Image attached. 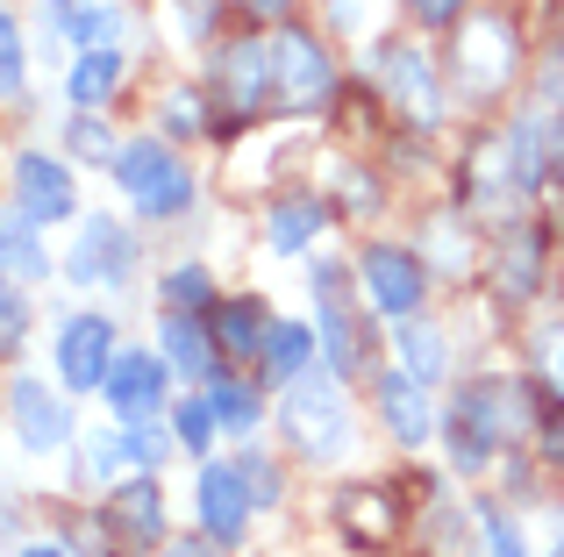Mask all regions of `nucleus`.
<instances>
[{
    "mask_svg": "<svg viewBox=\"0 0 564 557\" xmlns=\"http://www.w3.org/2000/svg\"><path fill=\"white\" fill-rule=\"evenodd\" d=\"M536 436V379H471L451 401V458L457 472H486L494 444Z\"/></svg>",
    "mask_w": 564,
    "mask_h": 557,
    "instance_id": "f257e3e1",
    "label": "nucleus"
},
{
    "mask_svg": "<svg viewBox=\"0 0 564 557\" xmlns=\"http://www.w3.org/2000/svg\"><path fill=\"white\" fill-rule=\"evenodd\" d=\"M115 186H122V200L143 215V222H172V215H186L193 200H200L186 157L172 151L165 136H129L122 157H115Z\"/></svg>",
    "mask_w": 564,
    "mask_h": 557,
    "instance_id": "f03ea898",
    "label": "nucleus"
},
{
    "mask_svg": "<svg viewBox=\"0 0 564 557\" xmlns=\"http://www.w3.org/2000/svg\"><path fill=\"white\" fill-rule=\"evenodd\" d=\"M279 422H286L293 450H301L307 465H329L350 450V401H344V372H301L286 386V407H279Z\"/></svg>",
    "mask_w": 564,
    "mask_h": 557,
    "instance_id": "7ed1b4c3",
    "label": "nucleus"
},
{
    "mask_svg": "<svg viewBox=\"0 0 564 557\" xmlns=\"http://www.w3.org/2000/svg\"><path fill=\"white\" fill-rule=\"evenodd\" d=\"M457 94L471 100V108H486V100H500L514 86V72H522V29L508 22V14H479V22H457Z\"/></svg>",
    "mask_w": 564,
    "mask_h": 557,
    "instance_id": "20e7f679",
    "label": "nucleus"
},
{
    "mask_svg": "<svg viewBox=\"0 0 564 557\" xmlns=\"http://www.w3.org/2000/svg\"><path fill=\"white\" fill-rule=\"evenodd\" d=\"M272 57H279V108H329L336 100V57L315 29H272Z\"/></svg>",
    "mask_w": 564,
    "mask_h": 557,
    "instance_id": "39448f33",
    "label": "nucleus"
},
{
    "mask_svg": "<svg viewBox=\"0 0 564 557\" xmlns=\"http://www.w3.org/2000/svg\"><path fill=\"white\" fill-rule=\"evenodd\" d=\"M336 286H344V265H336V258H315V329H322V358H329V372L358 379L365 364H372V329L350 315V301Z\"/></svg>",
    "mask_w": 564,
    "mask_h": 557,
    "instance_id": "423d86ee",
    "label": "nucleus"
},
{
    "mask_svg": "<svg viewBox=\"0 0 564 557\" xmlns=\"http://www.w3.org/2000/svg\"><path fill=\"white\" fill-rule=\"evenodd\" d=\"M365 65L379 72V86L400 100V114H408L414 129H436L443 122V79H436V65H429L422 43H372Z\"/></svg>",
    "mask_w": 564,
    "mask_h": 557,
    "instance_id": "0eeeda50",
    "label": "nucleus"
},
{
    "mask_svg": "<svg viewBox=\"0 0 564 557\" xmlns=\"http://www.w3.org/2000/svg\"><path fill=\"white\" fill-rule=\"evenodd\" d=\"M358 278H365V293H372V307L386 321L422 315V301H429V265H422V251H408V243H365Z\"/></svg>",
    "mask_w": 564,
    "mask_h": 557,
    "instance_id": "6e6552de",
    "label": "nucleus"
},
{
    "mask_svg": "<svg viewBox=\"0 0 564 557\" xmlns=\"http://www.w3.org/2000/svg\"><path fill=\"white\" fill-rule=\"evenodd\" d=\"M51 364H57V386L65 393H100L108 372H115V321L94 315V307H86V315H65Z\"/></svg>",
    "mask_w": 564,
    "mask_h": 557,
    "instance_id": "1a4fd4ad",
    "label": "nucleus"
},
{
    "mask_svg": "<svg viewBox=\"0 0 564 557\" xmlns=\"http://www.w3.org/2000/svg\"><path fill=\"white\" fill-rule=\"evenodd\" d=\"M250 507H258V493H250L243 465L207 458L200 479H193V515H200V529L229 550V544H243V536H250Z\"/></svg>",
    "mask_w": 564,
    "mask_h": 557,
    "instance_id": "9d476101",
    "label": "nucleus"
},
{
    "mask_svg": "<svg viewBox=\"0 0 564 557\" xmlns=\"http://www.w3.org/2000/svg\"><path fill=\"white\" fill-rule=\"evenodd\" d=\"M215 94L229 100V114H264L279 100V57L264 36H236L215 57Z\"/></svg>",
    "mask_w": 564,
    "mask_h": 557,
    "instance_id": "9b49d317",
    "label": "nucleus"
},
{
    "mask_svg": "<svg viewBox=\"0 0 564 557\" xmlns=\"http://www.w3.org/2000/svg\"><path fill=\"white\" fill-rule=\"evenodd\" d=\"M79 237L86 243L65 258V272L79 278V286H129V278H137V237H129L115 215H86Z\"/></svg>",
    "mask_w": 564,
    "mask_h": 557,
    "instance_id": "f8f14e48",
    "label": "nucleus"
},
{
    "mask_svg": "<svg viewBox=\"0 0 564 557\" xmlns=\"http://www.w3.org/2000/svg\"><path fill=\"white\" fill-rule=\"evenodd\" d=\"M8 179H14V208H22L29 222H72V215H79L72 172L57 165V157H43V151H14Z\"/></svg>",
    "mask_w": 564,
    "mask_h": 557,
    "instance_id": "ddd939ff",
    "label": "nucleus"
},
{
    "mask_svg": "<svg viewBox=\"0 0 564 557\" xmlns=\"http://www.w3.org/2000/svg\"><path fill=\"white\" fill-rule=\"evenodd\" d=\"M165 379H172V358H151V350H115V372H108V407L122 422H158L165 415Z\"/></svg>",
    "mask_w": 564,
    "mask_h": 557,
    "instance_id": "4468645a",
    "label": "nucleus"
},
{
    "mask_svg": "<svg viewBox=\"0 0 564 557\" xmlns=\"http://www.w3.org/2000/svg\"><path fill=\"white\" fill-rule=\"evenodd\" d=\"M158 343H165L172 372H180L186 386H215V379H221V336H215V321H200V315H186V307H172L165 329H158Z\"/></svg>",
    "mask_w": 564,
    "mask_h": 557,
    "instance_id": "2eb2a0df",
    "label": "nucleus"
},
{
    "mask_svg": "<svg viewBox=\"0 0 564 557\" xmlns=\"http://www.w3.org/2000/svg\"><path fill=\"white\" fill-rule=\"evenodd\" d=\"M8 415H14V444L22 450H65L72 444L65 401H57L51 386H36V379H14L8 386Z\"/></svg>",
    "mask_w": 564,
    "mask_h": 557,
    "instance_id": "dca6fc26",
    "label": "nucleus"
},
{
    "mask_svg": "<svg viewBox=\"0 0 564 557\" xmlns=\"http://www.w3.org/2000/svg\"><path fill=\"white\" fill-rule=\"evenodd\" d=\"M108 536L115 544H158L165 536V487L151 472L108 487Z\"/></svg>",
    "mask_w": 564,
    "mask_h": 557,
    "instance_id": "f3484780",
    "label": "nucleus"
},
{
    "mask_svg": "<svg viewBox=\"0 0 564 557\" xmlns=\"http://www.w3.org/2000/svg\"><path fill=\"white\" fill-rule=\"evenodd\" d=\"M379 422L400 450H422L436 436V407H429V386L414 372H386L379 379Z\"/></svg>",
    "mask_w": 564,
    "mask_h": 557,
    "instance_id": "a211bd4d",
    "label": "nucleus"
},
{
    "mask_svg": "<svg viewBox=\"0 0 564 557\" xmlns=\"http://www.w3.org/2000/svg\"><path fill=\"white\" fill-rule=\"evenodd\" d=\"M336 529L350 536V544H393L400 536V501L386 487H344L336 493Z\"/></svg>",
    "mask_w": 564,
    "mask_h": 557,
    "instance_id": "6ab92c4d",
    "label": "nucleus"
},
{
    "mask_svg": "<svg viewBox=\"0 0 564 557\" xmlns=\"http://www.w3.org/2000/svg\"><path fill=\"white\" fill-rule=\"evenodd\" d=\"M508 157H514V179H522V200H536L543 179L557 172V129L543 122V108L508 129Z\"/></svg>",
    "mask_w": 564,
    "mask_h": 557,
    "instance_id": "aec40b11",
    "label": "nucleus"
},
{
    "mask_svg": "<svg viewBox=\"0 0 564 557\" xmlns=\"http://www.w3.org/2000/svg\"><path fill=\"white\" fill-rule=\"evenodd\" d=\"M215 336H221V358H264L272 315H264L258 293H229V301H215Z\"/></svg>",
    "mask_w": 564,
    "mask_h": 557,
    "instance_id": "412c9836",
    "label": "nucleus"
},
{
    "mask_svg": "<svg viewBox=\"0 0 564 557\" xmlns=\"http://www.w3.org/2000/svg\"><path fill=\"white\" fill-rule=\"evenodd\" d=\"M536 278H543V229H514L494 251V293L508 307H522L529 293H536Z\"/></svg>",
    "mask_w": 564,
    "mask_h": 557,
    "instance_id": "4be33fe9",
    "label": "nucleus"
},
{
    "mask_svg": "<svg viewBox=\"0 0 564 557\" xmlns=\"http://www.w3.org/2000/svg\"><path fill=\"white\" fill-rule=\"evenodd\" d=\"M322 222H329V200H322V194H286L272 208V222H264V237H272L279 258H301L307 243L322 237Z\"/></svg>",
    "mask_w": 564,
    "mask_h": 557,
    "instance_id": "5701e85b",
    "label": "nucleus"
},
{
    "mask_svg": "<svg viewBox=\"0 0 564 557\" xmlns=\"http://www.w3.org/2000/svg\"><path fill=\"white\" fill-rule=\"evenodd\" d=\"M122 94V51H79L72 57V72H65V100L72 108H100V100H115Z\"/></svg>",
    "mask_w": 564,
    "mask_h": 557,
    "instance_id": "b1692460",
    "label": "nucleus"
},
{
    "mask_svg": "<svg viewBox=\"0 0 564 557\" xmlns=\"http://www.w3.org/2000/svg\"><path fill=\"white\" fill-rule=\"evenodd\" d=\"M315 358H322V329H307V321H272V343H264V379L293 386L301 372H315Z\"/></svg>",
    "mask_w": 564,
    "mask_h": 557,
    "instance_id": "393cba45",
    "label": "nucleus"
},
{
    "mask_svg": "<svg viewBox=\"0 0 564 557\" xmlns=\"http://www.w3.org/2000/svg\"><path fill=\"white\" fill-rule=\"evenodd\" d=\"M137 450H129V429H108V436H79V479H94V487H122V479H137Z\"/></svg>",
    "mask_w": 564,
    "mask_h": 557,
    "instance_id": "a878e982",
    "label": "nucleus"
},
{
    "mask_svg": "<svg viewBox=\"0 0 564 557\" xmlns=\"http://www.w3.org/2000/svg\"><path fill=\"white\" fill-rule=\"evenodd\" d=\"M207 401H215V415H221V429H229V436H250L264 422V393L250 386V379H229V372H221L215 386H207Z\"/></svg>",
    "mask_w": 564,
    "mask_h": 557,
    "instance_id": "bb28decb",
    "label": "nucleus"
},
{
    "mask_svg": "<svg viewBox=\"0 0 564 557\" xmlns=\"http://www.w3.org/2000/svg\"><path fill=\"white\" fill-rule=\"evenodd\" d=\"M400 372H414L422 386H436L443 372H451V358H443V336L429 329V321H400Z\"/></svg>",
    "mask_w": 564,
    "mask_h": 557,
    "instance_id": "cd10ccee",
    "label": "nucleus"
},
{
    "mask_svg": "<svg viewBox=\"0 0 564 557\" xmlns=\"http://www.w3.org/2000/svg\"><path fill=\"white\" fill-rule=\"evenodd\" d=\"M158 129H165V136H207V129H215V108H207V94H193V86H172L165 100H158Z\"/></svg>",
    "mask_w": 564,
    "mask_h": 557,
    "instance_id": "c85d7f7f",
    "label": "nucleus"
},
{
    "mask_svg": "<svg viewBox=\"0 0 564 557\" xmlns=\"http://www.w3.org/2000/svg\"><path fill=\"white\" fill-rule=\"evenodd\" d=\"M215 429H221V415H215V401H207V386L186 393V401L172 407V436H180V450H193V458H207Z\"/></svg>",
    "mask_w": 564,
    "mask_h": 557,
    "instance_id": "c756f323",
    "label": "nucleus"
},
{
    "mask_svg": "<svg viewBox=\"0 0 564 557\" xmlns=\"http://www.w3.org/2000/svg\"><path fill=\"white\" fill-rule=\"evenodd\" d=\"M529 379H536L551 401H564V321H543L529 336Z\"/></svg>",
    "mask_w": 564,
    "mask_h": 557,
    "instance_id": "7c9ffc66",
    "label": "nucleus"
},
{
    "mask_svg": "<svg viewBox=\"0 0 564 557\" xmlns=\"http://www.w3.org/2000/svg\"><path fill=\"white\" fill-rule=\"evenodd\" d=\"M65 43H79V51H100V43H115L122 36V14L115 8H100V0H79V8H65Z\"/></svg>",
    "mask_w": 564,
    "mask_h": 557,
    "instance_id": "2f4dec72",
    "label": "nucleus"
},
{
    "mask_svg": "<svg viewBox=\"0 0 564 557\" xmlns=\"http://www.w3.org/2000/svg\"><path fill=\"white\" fill-rule=\"evenodd\" d=\"M8 272L22 278V286H36V278L51 272V258H43V243H36V222H29L22 208L8 215Z\"/></svg>",
    "mask_w": 564,
    "mask_h": 557,
    "instance_id": "473e14b6",
    "label": "nucleus"
},
{
    "mask_svg": "<svg viewBox=\"0 0 564 557\" xmlns=\"http://www.w3.org/2000/svg\"><path fill=\"white\" fill-rule=\"evenodd\" d=\"M65 143H72V157H86V165H115V157H122V143H115V129L100 122L94 108H72V129H65Z\"/></svg>",
    "mask_w": 564,
    "mask_h": 557,
    "instance_id": "72a5a7b5",
    "label": "nucleus"
},
{
    "mask_svg": "<svg viewBox=\"0 0 564 557\" xmlns=\"http://www.w3.org/2000/svg\"><path fill=\"white\" fill-rule=\"evenodd\" d=\"M0 86H8V100H29V43L14 14H0Z\"/></svg>",
    "mask_w": 564,
    "mask_h": 557,
    "instance_id": "f704fd0d",
    "label": "nucleus"
},
{
    "mask_svg": "<svg viewBox=\"0 0 564 557\" xmlns=\"http://www.w3.org/2000/svg\"><path fill=\"white\" fill-rule=\"evenodd\" d=\"M158 293H165L172 307H186V315H207V307H215V278H207V265H172Z\"/></svg>",
    "mask_w": 564,
    "mask_h": 557,
    "instance_id": "c9c22d12",
    "label": "nucleus"
},
{
    "mask_svg": "<svg viewBox=\"0 0 564 557\" xmlns=\"http://www.w3.org/2000/svg\"><path fill=\"white\" fill-rule=\"evenodd\" d=\"M479 529H486V557H529V550H522V529H514V522L500 515L494 501L479 507Z\"/></svg>",
    "mask_w": 564,
    "mask_h": 557,
    "instance_id": "e433bc0d",
    "label": "nucleus"
},
{
    "mask_svg": "<svg viewBox=\"0 0 564 557\" xmlns=\"http://www.w3.org/2000/svg\"><path fill=\"white\" fill-rule=\"evenodd\" d=\"M22 336H29V301H22V278H14L8 301H0V343H8V358L22 350Z\"/></svg>",
    "mask_w": 564,
    "mask_h": 557,
    "instance_id": "4c0bfd02",
    "label": "nucleus"
},
{
    "mask_svg": "<svg viewBox=\"0 0 564 557\" xmlns=\"http://www.w3.org/2000/svg\"><path fill=\"white\" fill-rule=\"evenodd\" d=\"M408 14H414L422 29H457V22L471 14V0H408Z\"/></svg>",
    "mask_w": 564,
    "mask_h": 557,
    "instance_id": "58836bf2",
    "label": "nucleus"
},
{
    "mask_svg": "<svg viewBox=\"0 0 564 557\" xmlns=\"http://www.w3.org/2000/svg\"><path fill=\"white\" fill-rule=\"evenodd\" d=\"M129 429V450H137L143 472H158V458H165V436H158V422H122Z\"/></svg>",
    "mask_w": 564,
    "mask_h": 557,
    "instance_id": "ea45409f",
    "label": "nucleus"
},
{
    "mask_svg": "<svg viewBox=\"0 0 564 557\" xmlns=\"http://www.w3.org/2000/svg\"><path fill=\"white\" fill-rule=\"evenodd\" d=\"M536 450H543V465L551 472H564V401H557V415L543 422V436H536Z\"/></svg>",
    "mask_w": 564,
    "mask_h": 557,
    "instance_id": "a19ab883",
    "label": "nucleus"
},
{
    "mask_svg": "<svg viewBox=\"0 0 564 557\" xmlns=\"http://www.w3.org/2000/svg\"><path fill=\"white\" fill-rule=\"evenodd\" d=\"M243 479H250V493H258V507L279 501V479H272V465H264V458H243Z\"/></svg>",
    "mask_w": 564,
    "mask_h": 557,
    "instance_id": "79ce46f5",
    "label": "nucleus"
},
{
    "mask_svg": "<svg viewBox=\"0 0 564 557\" xmlns=\"http://www.w3.org/2000/svg\"><path fill=\"white\" fill-rule=\"evenodd\" d=\"M215 29V8L207 0H180V36H207Z\"/></svg>",
    "mask_w": 564,
    "mask_h": 557,
    "instance_id": "37998d69",
    "label": "nucleus"
},
{
    "mask_svg": "<svg viewBox=\"0 0 564 557\" xmlns=\"http://www.w3.org/2000/svg\"><path fill=\"white\" fill-rule=\"evenodd\" d=\"M158 557H221V544L215 536H180V544H165Z\"/></svg>",
    "mask_w": 564,
    "mask_h": 557,
    "instance_id": "c03bdc74",
    "label": "nucleus"
},
{
    "mask_svg": "<svg viewBox=\"0 0 564 557\" xmlns=\"http://www.w3.org/2000/svg\"><path fill=\"white\" fill-rule=\"evenodd\" d=\"M243 14H258V22H279V14H293V0H236Z\"/></svg>",
    "mask_w": 564,
    "mask_h": 557,
    "instance_id": "a18cd8bd",
    "label": "nucleus"
},
{
    "mask_svg": "<svg viewBox=\"0 0 564 557\" xmlns=\"http://www.w3.org/2000/svg\"><path fill=\"white\" fill-rule=\"evenodd\" d=\"M14 557H65V550H57V544H22Z\"/></svg>",
    "mask_w": 564,
    "mask_h": 557,
    "instance_id": "49530a36",
    "label": "nucleus"
},
{
    "mask_svg": "<svg viewBox=\"0 0 564 557\" xmlns=\"http://www.w3.org/2000/svg\"><path fill=\"white\" fill-rule=\"evenodd\" d=\"M557 179H564V129H557Z\"/></svg>",
    "mask_w": 564,
    "mask_h": 557,
    "instance_id": "de8ad7c7",
    "label": "nucleus"
},
{
    "mask_svg": "<svg viewBox=\"0 0 564 557\" xmlns=\"http://www.w3.org/2000/svg\"><path fill=\"white\" fill-rule=\"evenodd\" d=\"M51 8H79V0H51Z\"/></svg>",
    "mask_w": 564,
    "mask_h": 557,
    "instance_id": "09e8293b",
    "label": "nucleus"
},
{
    "mask_svg": "<svg viewBox=\"0 0 564 557\" xmlns=\"http://www.w3.org/2000/svg\"><path fill=\"white\" fill-rule=\"evenodd\" d=\"M551 557H564V536H557V550H551Z\"/></svg>",
    "mask_w": 564,
    "mask_h": 557,
    "instance_id": "8fccbe9b",
    "label": "nucleus"
}]
</instances>
